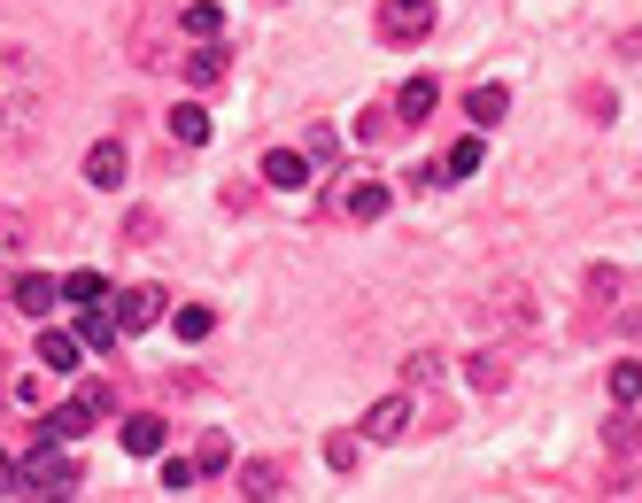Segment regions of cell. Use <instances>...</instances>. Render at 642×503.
<instances>
[{"label": "cell", "instance_id": "6da1fadb", "mask_svg": "<svg viewBox=\"0 0 642 503\" xmlns=\"http://www.w3.org/2000/svg\"><path fill=\"white\" fill-rule=\"evenodd\" d=\"M39 94H47V77L24 47H0V147H24L32 124H39Z\"/></svg>", "mask_w": 642, "mask_h": 503}, {"label": "cell", "instance_id": "277c9868", "mask_svg": "<svg viewBox=\"0 0 642 503\" xmlns=\"http://www.w3.org/2000/svg\"><path fill=\"white\" fill-rule=\"evenodd\" d=\"M380 32L403 39V47H418V39L433 32V0H388V9H380Z\"/></svg>", "mask_w": 642, "mask_h": 503}, {"label": "cell", "instance_id": "5bb4252c", "mask_svg": "<svg viewBox=\"0 0 642 503\" xmlns=\"http://www.w3.org/2000/svg\"><path fill=\"white\" fill-rule=\"evenodd\" d=\"M433 101H441V86H433V77H411L395 109H403V124H426V117H433Z\"/></svg>", "mask_w": 642, "mask_h": 503}, {"label": "cell", "instance_id": "5b68a950", "mask_svg": "<svg viewBox=\"0 0 642 503\" xmlns=\"http://www.w3.org/2000/svg\"><path fill=\"white\" fill-rule=\"evenodd\" d=\"M263 179L280 194H302L310 187V147H263Z\"/></svg>", "mask_w": 642, "mask_h": 503}, {"label": "cell", "instance_id": "9c48e42d", "mask_svg": "<svg viewBox=\"0 0 642 503\" xmlns=\"http://www.w3.org/2000/svg\"><path fill=\"white\" fill-rule=\"evenodd\" d=\"M117 333H124V325H117V310H109V302L78 310V342H85V349H117Z\"/></svg>", "mask_w": 642, "mask_h": 503}, {"label": "cell", "instance_id": "d4e9b609", "mask_svg": "<svg viewBox=\"0 0 642 503\" xmlns=\"http://www.w3.org/2000/svg\"><path fill=\"white\" fill-rule=\"evenodd\" d=\"M202 472H225L233 465V450H225V434H202V457H194Z\"/></svg>", "mask_w": 642, "mask_h": 503}, {"label": "cell", "instance_id": "44dd1931", "mask_svg": "<svg viewBox=\"0 0 642 503\" xmlns=\"http://www.w3.org/2000/svg\"><path fill=\"white\" fill-rule=\"evenodd\" d=\"M187 32H194V39H217V32H225V9H217V0H194V9H187Z\"/></svg>", "mask_w": 642, "mask_h": 503}, {"label": "cell", "instance_id": "2e32d148", "mask_svg": "<svg viewBox=\"0 0 642 503\" xmlns=\"http://www.w3.org/2000/svg\"><path fill=\"white\" fill-rule=\"evenodd\" d=\"M465 117H473V124H503V117H511V94H503V86H473Z\"/></svg>", "mask_w": 642, "mask_h": 503}, {"label": "cell", "instance_id": "cb8c5ba5", "mask_svg": "<svg viewBox=\"0 0 642 503\" xmlns=\"http://www.w3.org/2000/svg\"><path fill=\"white\" fill-rule=\"evenodd\" d=\"M310 163H341V132H333V124L310 132Z\"/></svg>", "mask_w": 642, "mask_h": 503}, {"label": "cell", "instance_id": "603a6c76", "mask_svg": "<svg viewBox=\"0 0 642 503\" xmlns=\"http://www.w3.org/2000/svg\"><path fill=\"white\" fill-rule=\"evenodd\" d=\"M240 495H280V472L271 465H240Z\"/></svg>", "mask_w": 642, "mask_h": 503}, {"label": "cell", "instance_id": "e0dca14e", "mask_svg": "<svg viewBox=\"0 0 642 503\" xmlns=\"http://www.w3.org/2000/svg\"><path fill=\"white\" fill-rule=\"evenodd\" d=\"M62 302L94 310V302H109V279H102V272H70V279H62Z\"/></svg>", "mask_w": 642, "mask_h": 503}, {"label": "cell", "instance_id": "9a60e30c", "mask_svg": "<svg viewBox=\"0 0 642 503\" xmlns=\"http://www.w3.org/2000/svg\"><path fill=\"white\" fill-rule=\"evenodd\" d=\"M210 325H217V310H210V302H187V310H170V333H178V342H210Z\"/></svg>", "mask_w": 642, "mask_h": 503}, {"label": "cell", "instance_id": "8fae6325", "mask_svg": "<svg viewBox=\"0 0 642 503\" xmlns=\"http://www.w3.org/2000/svg\"><path fill=\"white\" fill-rule=\"evenodd\" d=\"M388 202H395V194H388V179H356V187H348V217H356V225L388 217Z\"/></svg>", "mask_w": 642, "mask_h": 503}, {"label": "cell", "instance_id": "ffe728a7", "mask_svg": "<svg viewBox=\"0 0 642 503\" xmlns=\"http://www.w3.org/2000/svg\"><path fill=\"white\" fill-rule=\"evenodd\" d=\"M473 171H480V140H456L441 155V179H473Z\"/></svg>", "mask_w": 642, "mask_h": 503}, {"label": "cell", "instance_id": "52a82bcc", "mask_svg": "<svg viewBox=\"0 0 642 503\" xmlns=\"http://www.w3.org/2000/svg\"><path fill=\"white\" fill-rule=\"evenodd\" d=\"M403 427H411V395H380L364 410V442H395Z\"/></svg>", "mask_w": 642, "mask_h": 503}, {"label": "cell", "instance_id": "4316f807", "mask_svg": "<svg viewBox=\"0 0 642 503\" xmlns=\"http://www.w3.org/2000/svg\"><path fill=\"white\" fill-rule=\"evenodd\" d=\"M16 256V217H0V264Z\"/></svg>", "mask_w": 642, "mask_h": 503}, {"label": "cell", "instance_id": "4fadbf2b", "mask_svg": "<svg viewBox=\"0 0 642 503\" xmlns=\"http://www.w3.org/2000/svg\"><path fill=\"white\" fill-rule=\"evenodd\" d=\"M78 357H85L78 333H39V364L47 372H78Z\"/></svg>", "mask_w": 642, "mask_h": 503}, {"label": "cell", "instance_id": "7c38bea8", "mask_svg": "<svg viewBox=\"0 0 642 503\" xmlns=\"http://www.w3.org/2000/svg\"><path fill=\"white\" fill-rule=\"evenodd\" d=\"M124 450H132V457H163V418H155V410H132V418H124Z\"/></svg>", "mask_w": 642, "mask_h": 503}, {"label": "cell", "instance_id": "8992f818", "mask_svg": "<svg viewBox=\"0 0 642 503\" xmlns=\"http://www.w3.org/2000/svg\"><path fill=\"white\" fill-rule=\"evenodd\" d=\"M85 187H102V194L124 187V140H94L85 147Z\"/></svg>", "mask_w": 642, "mask_h": 503}, {"label": "cell", "instance_id": "7402d4cb", "mask_svg": "<svg viewBox=\"0 0 642 503\" xmlns=\"http://www.w3.org/2000/svg\"><path fill=\"white\" fill-rule=\"evenodd\" d=\"M194 480H202V465H187V457L163 465V488H170V495H194Z\"/></svg>", "mask_w": 642, "mask_h": 503}, {"label": "cell", "instance_id": "7a4b0ae2", "mask_svg": "<svg viewBox=\"0 0 642 503\" xmlns=\"http://www.w3.org/2000/svg\"><path fill=\"white\" fill-rule=\"evenodd\" d=\"M24 488H32V495H70V488H78V465L55 457V442H32V450H24Z\"/></svg>", "mask_w": 642, "mask_h": 503}, {"label": "cell", "instance_id": "ac0fdd59", "mask_svg": "<svg viewBox=\"0 0 642 503\" xmlns=\"http://www.w3.org/2000/svg\"><path fill=\"white\" fill-rule=\"evenodd\" d=\"M217 77H225V55H217V39H210L202 55H187V86H202V94H210Z\"/></svg>", "mask_w": 642, "mask_h": 503}, {"label": "cell", "instance_id": "30bf717a", "mask_svg": "<svg viewBox=\"0 0 642 503\" xmlns=\"http://www.w3.org/2000/svg\"><path fill=\"white\" fill-rule=\"evenodd\" d=\"M170 140H178V147H210V109H202V101H178V109H170Z\"/></svg>", "mask_w": 642, "mask_h": 503}, {"label": "cell", "instance_id": "3957f363", "mask_svg": "<svg viewBox=\"0 0 642 503\" xmlns=\"http://www.w3.org/2000/svg\"><path fill=\"white\" fill-rule=\"evenodd\" d=\"M163 287H124V295H109V310H117V325L124 333H147V325H163Z\"/></svg>", "mask_w": 642, "mask_h": 503}, {"label": "cell", "instance_id": "ba28073f", "mask_svg": "<svg viewBox=\"0 0 642 503\" xmlns=\"http://www.w3.org/2000/svg\"><path fill=\"white\" fill-rule=\"evenodd\" d=\"M55 302H62V279H47V272H24V279H16V310H24V318H47Z\"/></svg>", "mask_w": 642, "mask_h": 503}, {"label": "cell", "instance_id": "484cf974", "mask_svg": "<svg viewBox=\"0 0 642 503\" xmlns=\"http://www.w3.org/2000/svg\"><path fill=\"white\" fill-rule=\"evenodd\" d=\"M325 465L348 472V465H356V434H333V442H325Z\"/></svg>", "mask_w": 642, "mask_h": 503}, {"label": "cell", "instance_id": "d6986e66", "mask_svg": "<svg viewBox=\"0 0 642 503\" xmlns=\"http://www.w3.org/2000/svg\"><path fill=\"white\" fill-rule=\"evenodd\" d=\"M611 403H619V410H634V403H642V364H634V357H627V364H611Z\"/></svg>", "mask_w": 642, "mask_h": 503}]
</instances>
